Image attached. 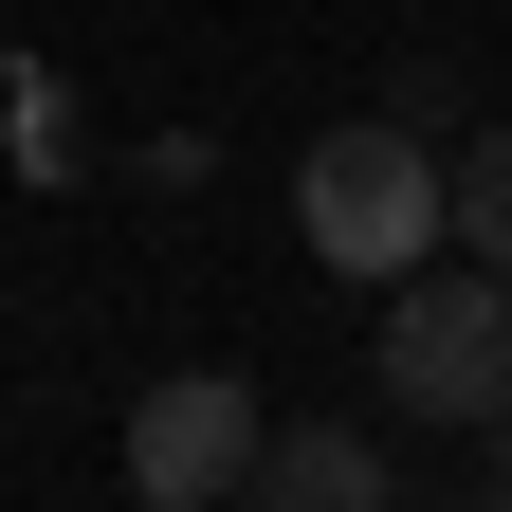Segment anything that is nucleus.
<instances>
[{"label":"nucleus","instance_id":"obj_1","mask_svg":"<svg viewBox=\"0 0 512 512\" xmlns=\"http://www.w3.org/2000/svg\"><path fill=\"white\" fill-rule=\"evenodd\" d=\"M293 238L330 256L348 293L421 275V256L458 238V202H439V147H421L403 110H348V128H311V165H293Z\"/></svg>","mask_w":512,"mask_h":512},{"label":"nucleus","instance_id":"obj_2","mask_svg":"<svg viewBox=\"0 0 512 512\" xmlns=\"http://www.w3.org/2000/svg\"><path fill=\"white\" fill-rule=\"evenodd\" d=\"M366 384H384L403 421H512V275H494V256H421V275H384Z\"/></svg>","mask_w":512,"mask_h":512},{"label":"nucleus","instance_id":"obj_3","mask_svg":"<svg viewBox=\"0 0 512 512\" xmlns=\"http://www.w3.org/2000/svg\"><path fill=\"white\" fill-rule=\"evenodd\" d=\"M128 494H147V512L256 494V384H238V366H165L147 403H128Z\"/></svg>","mask_w":512,"mask_h":512},{"label":"nucleus","instance_id":"obj_4","mask_svg":"<svg viewBox=\"0 0 512 512\" xmlns=\"http://www.w3.org/2000/svg\"><path fill=\"white\" fill-rule=\"evenodd\" d=\"M366 494H384L366 421H256V512H366Z\"/></svg>","mask_w":512,"mask_h":512},{"label":"nucleus","instance_id":"obj_5","mask_svg":"<svg viewBox=\"0 0 512 512\" xmlns=\"http://www.w3.org/2000/svg\"><path fill=\"white\" fill-rule=\"evenodd\" d=\"M439 202H458V238H476V256H494V275H512V110L476 128V147H458V165H439Z\"/></svg>","mask_w":512,"mask_h":512},{"label":"nucleus","instance_id":"obj_6","mask_svg":"<svg viewBox=\"0 0 512 512\" xmlns=\"http://www.w3.org/2000/svg\"><path fill=\"white\" fill-rule=\"evenodd\" d=\"M494 476H512V421H494Z\"/></svg>","mask_w":512,"mask_h":512}]
</instances>
